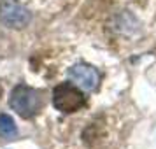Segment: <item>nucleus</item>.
Returning <instances> with one entry per match:
<instances>
[{"label": "nucleus", "mask_w": 156, "mask_h": 149, "mask_svg": "<svg viewBox=\"0 0 156 149\" xmlns=\"http://www.w3.org/2000/svg\"><path fill=\"white\" fill-rule=\"evenodd\" d=\"M0 135L12 139L16 135V125L14 119L9 116V114H0Z\"/></svg>", "instance_id": "obj_5"}, {"label": "nucleus", "mask_w": 156, "mask_h": 149, "mask_svg": "<svg viewBox=\"0 0 156 149\" xmlns=\"http://www.w3.org/2000/svg\"><path fill=\"white\" fill-rule=\"evenodd\" d=\"M9 105L12 107L21 118L30 119V118L37 116L42 111L44 107L42 93L27 84H18L12 90L11 97H9Z\"/></svg>", "instance_id": "obj_1"}, {"label": "nucleus", "mask_w": 156, "mask_h": 149, "mask_svg": "<svg viewBox=\"0 0 156 149\" xmlns=\"http://www.w3.org/2000/svg\"><path fill=\"white\" fill-rule=\"evenodd\" d=\"M0 97H2V86H0Z\"/></svg>", "instance_id": "obj_6"}, {"label": "nucleus", "mask_w": 156, "mask_h": 149, "mask_svg": "<svg viewBox=\"0 0 156 149\" xmlns=\"http://www.w3.org/2000/svg\"><path fill=\"white\" fill-rule=\"evenodd\" d=\"M69 77L77 86H81L83 90H86V91L95 90L97 84H98V72L93 67H90V65H83V63L74 65L69 70Z\"/></svg>", "instance_id": "obj_4"}, {"label": "nucleus", "mask_w": 156, "mask_h": 149, "mask_svg": "<svg viewBox=\"0 0 156 149\" xmlns=\"http://www.w3.org/2000/svg\"><path fill=\"white\" fill-rule=\"evenodd\" d=\"M30 11L14 2H4L0 5V20L9 28H23L30 23Z\"/></svg>", "instance_id": "obj_3"}, {"label": "nucleus", "mask_w": 156, "mask_h": 149, "mask_svg": "<svg viewBox=\"0 0 156 149\" xmlns=\"http://www.w3.org/2000/svg\"><path fill=\"white\" fill-rule=\"evenodd\" d=\"M53 104L62 112H76L86 105V97L70 83H62L53 90Z\"/></svg>", "instance_id": "obj_2"}]
</instances>
